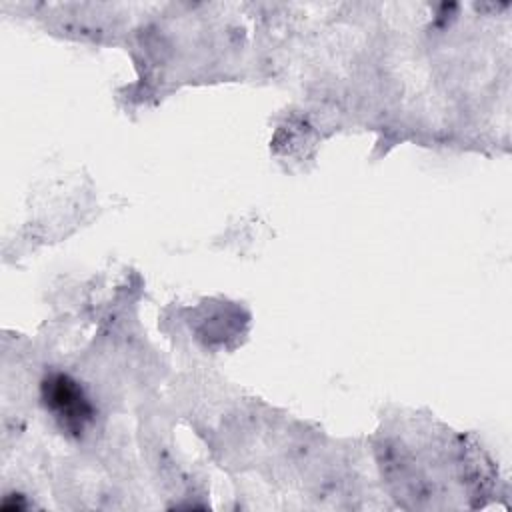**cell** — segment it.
I'll return each mask as SVG.
<instances>
[{
    "mask_svg": "<svg viewBox=\"0 0 512 512\" xmlns=\"http://www.w3.org/2000/svg\"><path fill=\"white\" fill-rule=\"evenodd\" d=\"M46 402L58 412L60 418H66V424H80L90 418L88 402L84 400L80 388L66 376H54L44 384Z\"/></svg>",
    "mask_w": 512,
    "mask_h": 512,
    "instance_id": "obj_1",
    "label": "cell"
}]
</instances>
